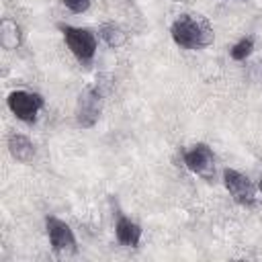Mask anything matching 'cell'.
<instances>
[{
  "label": "cell",
  "mask_w": 262,
  "mask_h": 262,
  "mask_svg": "<svg viewBox=\"0 0 262 262\" xmlns=\"http://www.w3.org/2000/svg\"><path fill=\"white\" fill-rule=\"evenodd\" d=\"M252 51H254V37H244V39H239L235 45H231L229 55H231V59H235V61H244L246 57H250Z\"/></svg>",
  "instance_id": "cell-12"
},
{
  "label": "cell",
  "mask_w": 262,
  "mask_h": 262,
  "mask_svg": "<svg viewBox=\"0 0 262 262\" xmlns=\"http://www.w3.org/2000/svg\"><path fill=\"white\" fill-rule=\"evenodd\" d=\"M8 151L16 162L29 164L35 158V143L20 133H10L8 135Z\"/></svg>",
  "instance_id": "cell-9"
},
{
  "label": "cell",
  "mask_w": 262,
  "mask_h": 262,
  "mask_svg": "<svg viewBox=\"0 0 262 262\" xmlns=\"http://www.w3.org/2000/svg\"><path fill=\"white\" fill-rule=\"evenodd\" d=\"M223 184H225L227 192L231 194V199L237 205L248 207V209L254 207V203H256V190H254L252 180L246 174H242V172H237L233 168H225L223 170Z\"/></svg>",
  "instance_id": "cell-6"
},
{
  "label": "cell",
  "mask_w": 262,
  "mask_h": 262,
  "mask_svg": "<svg viewBox=\"0 0 262 262\" xmlns=\"http://www.w3.org/2000/svg\"><path fill=\"white\" fill-rule=\"evenodd\" d=\"M61 2H63V6H66L68 10H72V12H76V14L86 12V10L90 8V0H61Z\"/></svg>",
  "instance_id": "cell-13"
},
{
  "label": "cell",
  "mask_w": 262,
  "mask_h": 262,
  "mask_svg": "<svg viewBox=\"0 0 262 262\" xmlns=\"http://www.w3.org/2000/svg\"><path fill=\"white\" fill-rule=\"evenodd\" d=\"M260 190H262V178H260Z\"/></svg>",
  "instance_id": "cell-14"
},
{
  "label": "cell",
  "mask_w": 262,
  "mask_h": 262,
  "mask_svg": "<svg viewBox=\"0 0 262 262\" xmlns=\"http://www.w3.org/2000/svg\"><path fill=\"white\" fill-rule=\"evenodd\" d=\"M98 35H100V39H102L108 47H113V49L121 47V45L127 41L125 31H123L117 23H102V25L98 27Z\"/></svg>",
  "instance_id": "cell-11"
},
{
  "label": "cell",
  "mask_w": 262,
  "mask_h": 262,
  "mask_svg": "<svg viewBox=\"0 0 262 262\" xmlns=\"http://www.w3.org/2000/svg\"><path fill=\"white\" fill-rule=\"evenodd\" d=\"M141 225L135 223L133 219H129L127 215H119L117 223H115V235L119 239V244L127 246V248H137L141 242Z\"/></svg>",
  "instance_id": "cell-8"
},
{
  "label": "cell",
  "mask_w": 262,
  "mask_h": 262,
  "mask_svg": "<svg viewBox=\"0 0 262 262\" xmlns=\"http://www.w3.org/2000/svg\"><path fill=\"white\" fill-rule=\"evenodd\" d=\"M57 29L61 31L63 35V41L68 45V49L72 51V55L88 66L94 55H96V37L90 29H82V27H74V25H63V23H57Z\"/></svg>",
  "instance_id": "cell-2"
},
{
  "label": "cell",
  "mask_w": 262,
  "mask_h": 262,
  "mask_svg": "<svg viewBox=\"0 0 262 262\" xmlns=\"http://www.w3.org/2000/svg\"><path fill=\"white\" fill-rule=\"evenodd\" d=\"M6 104L10 108V113L23 121V123H35L39 111L43 108L45 100L41 94L37 92H29V90H14L8 94L6 98Z\"/></svg>",
  "instance_id": "cell-3"
},
{
  "label": "cell",
  "mask_w": 262,
  "mask_h": 262,
  "mask_svg": "<svg viewBox=\"0 0 262 262\" xmlns=\"http://www.w3.org/2000/svg\"><path fill=\"white\" fill-rule=\"evenodd\" d=\"M172 41L182 49H203L213 41L209 23L194 14H180L170 27Z\"/></svg>",
  "instance_id": "cell-1"
},
{
  "label": "cell",
  "mask_w": 262,
  "mask_h": 262,
  "mask_svg": "<svg viewBox=\"0 0 262 262\" xmlns=\"http://www.w3.org/2000/svg\"><path fill=\"white\" fill-rule=\"evenodd\" d=\"M0 43H2L4 49H16L23 43L20 27L8 16L2 18V23H0Z\"/></svg>",
  "instance_id": "cell-10"
},
{
  "label": "cell",
  "mask_w": 262,
  "mask_h": 262,
  "mask_svg": "<svg viewBox=\"0 0 262 262\" xmlns=\"http://www.w3.org/2000/svg\"><path fill=\"white\" fill-rule=\"evenodd\" d=\"M186 168L194 172L196 176L205 180H213L215 176V154L207 143H194L190 149L184 151L182 156Z\"/></svg>",
  "instance_id": "cell-7"
},
{
  "label": "cell",
  "mask_w": 262,
  "mask_h": 262,
  "mask_svg": "<svg viewBox=\"0 0 262 262\" xmlns=\"http://www.w3.org/2000/svg\"><path fill=\"white\" fill-rule=\"evenodd\" d=\"M45 229H47V237L51 244V250L59 256H68V254H76L78 246H76V235L72 231V227L61 221L55 215H47L45 217Z\"/></svg>",
  "instance_id": "cell-4"
},
{
  "label": "cell",
  "mask_w": 262,
  "mask_h": 262,
  "mask_svg": "<svg viewBox=\"0 0 262 262\" xmlns=\"http://www.w3.org/2000/svg\"><path fill=\"white\" fill-rule=\"evenodd\" d=\"M100 111H102V96L98 92V88L94 86H86L80 94H78V102H76V123L84 129H90L96 125V121L100 119Z\"/></svg>",
  "instance_id": "cell-5"
}]
</instances>
